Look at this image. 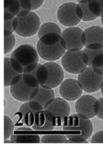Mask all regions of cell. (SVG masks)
I'll return each mask as SVG.
<instances>
[{"mask_svg": "<svg viewBox=\"0 0 103 147\" xmlns=\"http://www.w3.org/2000/svg\"><path fill=\"white\" fill-rule=\"evenodd\" d=\"M77 80L83 91L94 93L101 89L103 84V74L98 69L88 67L78 74Z\"/></svg>", "mask_w": 103, "mask_h": 147, "instance_id": "obj_3", "label": "cell"}, {"mask_svg": "<svg viewBox=\"0 0 103 147\" xmlns=\"http://www.w3.org/2000/svg\"><path fill=\"white\" fill-rule=\"evenodd\" d=\"M76 4L68 2L60 6L57 11V17L62 25L68 28L75 27L81 21L76 13Z\"/></svg>", "mask_w": 103, "mask_h": 147, "instance_id": "obj_9", "label": "cell"}, {"mask_svg": "<svg viewBox=\"0 0 103 147\" xmlns=\"http://www.w3.org/2000/svg\"><path fill=\"white\" fill-rule=\"evenodd\" d=\"M13 1V0H4V9L7 8Z\"/></svg>", "mask_w": 103, "mask_h": 147, "instance_id": "obj_40", "label": "cell"}, {"mask_svg": "<svg viewBox=\"0 0 103 147\" xmlns=\"http://www.w3.org/2000/svg\"><path fill=\"white\" fill-rule=\"evenodd\" d=\"M88 0H84L76 4V11L79 18L83 21L90 22L96 20L98 17L94 16L90 9Z\"/></svg>", "mask_w": 103, "mask_h": 147, "instance_id": "obj_19", "label": "cell"}, {"mask_svg": "<svg viewBox=\"0 0 103 147\" xmlns=\"http://www.w3.org/2000/svg\"><path fill=\"white\" fill-rule=\"evenodd\" d=\"M20 10L16 16L18 17L26 16L32 11V5L30 0H18Z\"/></svg>", "mask_w": 103, "mask_h": 147, "instance_id": "obj_26", "label": "cell"}, {"mask_svg": "<svg viewBox=\"0 0 103 147\" xmlns=\"http://www.w3.org/2000/svg\"><path fill=\"white\" fill-rule=\"evenodd\" d=\"M91 143H103V130L97 132L92 138Z\"/></svg>", "mask_w": 103, "mask_h": 147, "instance_id": "obj_33", "label": "cell"}, {"mask_svg": "<svg viewBox=\"0 0 103 147\" xmlns=\"http://www.w3.org/2000/svg\"><path fill=\"white\" fill-rule=\"evenodd\" d=\"M83 90L78 80L69 78L63 81L59 86V92L63 99L73 101L82 96Z\"/></svg>", "mask_w": 103, "mask_h": 147, "instance_id": "obj_14", "label": "cell"}, {"mask_svg": "<svg viewBox=\"0 0 103 147\" xmlns=\"http://www.w3.org/2000/svg\"><path fill=\"white\" fill-rule=\"evenodd\" d=\"M62 31L59 26L56 23L48 22L41 25L38 32L39 38L45 34L51 33H56L61 34Z\"/></svg>", "mask_w": 103, "mask_h": 147, "instance_id": "obj_21", "label": "cell"}, {"mask_svg": "<svg viewBox=\"0 0 103 147\" xmlns=\"http://www.w3.org/2000/svg\"><path fill=\"white\" fill-rule=\"evenodd\" d=\"M88 5L94 16L103 18V0H88Z\"/></svg>", "mask_w": 103, "mask_h": 147, "instance_id": "obj_23", "label": "cell"}, {"mask_svg": "<svg viewBox=\"0 0 103 147\" xmlns=\"http://www.w3.org/2000/svg\"><path fill=\"white\" fill-rule=\"evenodd\" d=\"M67 139L63 135H47L41 139L42 143H67Z\"/></svg>", "mask_w": 103, "mask_h": 147, "instance_id": "obj_24", "label": "cell"}, {"mask_svg": "<svg viewBox=\"0 0 103 147\" xmlns=\"http://www.w3.org/2000/svg\"><path fill=\"white\" fill-rule=\"evenodd\" d=\"M15 124L13 121L7 115L4 116V140H7L13 134Z\"/></svg>", "mask_w": 103, "mask_h": 147, "instance_id": "obj_28", "label": "cell"}, {"mask_svg": "<svg viewBox=\"0 0 103 147\" xmlns=\"http://www.w3.org/2000/svg\"><path fill=\"white\" fill-rule=\"evenodd\" d=\"M61 63L64 69L73 74H79L88 67L85 61L83 49L67 51L61 57Z\"/></svg>", "mask_w": 103, "mask_h": 147, "instance_id": "obj_4", "label": "cell"}, {"mask_svg": "<svg viewBox=\"0 0 103 147\" xmlns=\"http://www.w3.org/2000/svg\"><path fill=\"white\" fill-rule=\"evenodd\" d=\"M84 31L76 27H68L62 31L61 36L65 41L67 51H78L84 47L82 37Z\"/></svg>", "mask_w": 103, "mask_h": 147, "instance_id": "obj_12", "label": "cell"}, {"mask_svg": "<svg viewBox=\"0 0 103 147\" xmlns=\"http://www.w3.org/2000/svg\"><path fill=\"white\" fill-rule=\"evenodd\" d=\"M22 78L24 82L31 88H36L40 86L36 77L33 75L23 74Z\"/></svg>", "mask_w": 103, "mask_h": 147, "instance_id": "obj_29", "label": "cell"}, {"mask_svg": "<svg viewBox=\"0 0 103 147\" xmlns=\"http://www.w3.org/2000/svg\"><path fill=\"white\" fill-rule=\"evenodd\" d=\"M44 109L52 112L55 116L56 127L62 126L65 120L70 116L71 111L69 103L62 98H55Z\"/></svg>", "mask_w": 103, "mask_h": 147, "instance_id": "obj_13", "label": "cell"}, {"mask_svg": "<svg viewBox=\"0 0 103 147\" xmlns=\"http://www.w3.org/2000/svg\"><path fill=\"white\" fill-rule=\"evenodd\" d=\"M36 49L39 57L48 62L59 59L67 51L64 40L56 33L47 34L39 38Z\"/></svg>", "mask_w": 103, "mask_h": 147, "instance_id": "obj_2", "label": "cell"}, {"mask_svg": "<svg viewBox=\"0 0 103 147\" xmlns=\"http://www.w3.org/2000/svg\"><path fill=\"white\" fill-rule=\"evenodd\" d=\"M18 25V17L15 16L14 18L13 22V29L14 32H15V31Z\"/></svg>", "mask_w": 103, "mask_h": 147, "instance_id": "obj_39", "label": "cell"}, {"mask_svg": "<svg viewBox=\"0 0 103 147\" xmlns=\"http://www.w3.org/2000/svg\"><path fill=\"white\" fill-rule=\"evenodd\" d=\"M55 98V92L53 88L45 85L40 86L38 93L33 100L38 103L44 109Z\"/></svg>", "mask_w": 103, "mask_h": 147, "instance_id": "obj_17", "label": "cell"}, {"mask_svg": "<svg viewBox=\"0 0 103 147\" xmlns=\"http://www.w3.org/2000/svg\"><path fill=\"white\" fill-rule=\"evenodd\" d=\"M101 23L102 27H103V18H102L101 19Z\"/></svg>", "mask_w": 103, "mask_h": 147, "instance_id": "obj_43", "label": "cell"}, {"mask_svg": "<svg viewBox=\"0 0 103 147\" xmlns=\"http://www.w3.org/2000/svg\"><path fill=\"white\" fill-rule=\"evenodd\" d=\"M82 39L85 48L92 50L103 48V27L94 25L86 29Z\"/></svg>", "mask_w": 103, "mask_h": 147, "instance_id": "obj_10", "label": "cell"}, {"mask_svg": "<svg viewBox=\"0 0 103 147\" xmlns=\"http://www.w3.org/2000/svg\"><path fill=\"white\" fill-rule=\"evenodd\" d=\"M57 127L56 118L52 112L43 109L36 113L32 128L37 131H51Z\"/></svg>", "mask_w": 103, "mask_h": 147, "instance_id": "obj_15", "label": "cell"}, {"mask_svg": "<svg viewBox=\"0 0 103 147\" xmlns=\"http://www.w3.org/2000/svg\"><path fill=\"white\" fill-rule=\"evenodd\" d=\"M19 74H20L14 70L11 66L10 58H5L4 85L5 87L10 86L13 79Z\"/></svg>", "mask_w": 103, "mask_h": 147, "instance_id": "obj_20", "label": "cell"}, {"mask_svg": "<svg viewBox=\"0 0 103 147\" xmlns=\"http://www.w3.org/2000/svg\"><path fill=\"white\" fill-rule=\"evenodd\" d=\"M13 19L9 20H4L5 30H9L12 32L13 33L14 32L13 27Z\"/></svg>", "mask_w": 103, "mask_h": 147, "instance_id": "obj_37", "label": "cell"}, {"mask_svg": "<svg viewBox=\"0 0 103 147\" xmlns=\"http://www.w3.org/2000/svg\"><path fill=\"white\" fill-rule=\"evenodd\" d=\"M90 67L98 69L103 74V53L99 54L94 57Z\"/></svg>", "mask_w": 103, "mask_h": 147, "instance_id": "obj_30", "label": "cell"}, {"mask_svg": "<svg viewBox=\"0 0 103 147\" xmlns=\"http://www.w3.org/2000/svg\"><path fill=\"white\" fill-rule=\"evenodd\" d=\"M20 10V7L18 0H13L9 6L4 9V12L10 13L16 16Z\"/></svg>", "mask_w": 103, "mask_h": 147, "instance_id": "obj_31", "label": "cell"}, {"mask_svg": "<svg viewBox=\"0 0 103 147\" xmlns=\"http://www.w3.org/2000/svg\"><path fill=\"white\" fill-rule=\"evenodd\" d=\"M44 64L48 73L47 82L44 85L53 89L58 87L64 81V74L63 68L55 62H48Z\"/></svg>", "mask_w": 103, "mask_h": 147, "instance_id": "obj_16", "label": "cell"}, {"mask_svg": "<svg viewBox=\"0 0 103 147\" xmlns=\"http://www.w3.org/2000/svg\"><path fill=\"white\" fill-rule=\"evenodd\" d=\"M99 108L98 99L90 95H84L77 100L75 108L77 114L91 119L97 116Z\"/></svg>", "mask_w": 103, "mask_h": 147, "instance_id": "obj_7", "label": "cell"}, {"mask_svg": "<svg viewBox=\"0 0 103 147\" xmlns=\"http://www.w3.org/2000/svg\"><path fill=\"white\" fill-rule=\"evenodd\" d=\"M13 33L9 30H4L5 55L10 52L15 47L16 40Z\"/></svg>", "mask_w": 103, "mask_h": 147, "instance_id": "obj_22", "label": "cell"}, {"mask_svg": "<svg viewBox=\"0 0 103 147\" xmlns=\"http://www.w3.org/2000/svg\"><path fill=\"white\" fill-rule=\"evenodd\" d=\"M11 95L19 101L25 102L33 100L38 94L39 87L33 88L26 84L22 78V74L16 76L11 82L10 86Z\"/></svg>", "mask_w": 103, "mask_h": 147, "instance_id": "obj_5", "label": "cell"}, {"mask_svg": "<svg viewBox=\"0 0 103 147\" xmlns=\"http://www.w3.org/2000/svg\"><path fill=\"white\" fill-rule=\"evenodd\" d=\"M99 103V108L97 117L99 119L103 120V97L98 99Z\"/></svg>", "mask_w": 103, "mask_h": 147, "instance_id": "obj_36", "label": "cell"}, {"mask_svg": "<svg viewBox=\"0 0 103 147\" xmlns=\"http://www.w3.org/2000/svg\"><path fill=\"white\" fill-rule=\"evenodd\" d=\"M17 17L18 25L15 32L18 35L29 37L38 33L41 25L40 19L38 14L32 11L26 16Z\"/></svg>", "mask_w": 103, "mask_h": 147, "instance_id": "obj_6", "label": "cell"}, {"mask_svg": "<svg viewBox=\"0 0 103 147\" xmlns=\"http://www.w3.org/2000/svg\"><path fill=\"white\" fill-rule=\"evenodd\" d=\"M43 109L38 103L31 100L22 104L15 116L19 117V120L25 125L32 127L37 112Z\"/></svg>", "mask_w": 103, "mask_h": 147, "instance_id": "obj_11", "label": "cell"}, {"mask_svg": "<svg viewBox=\"0 0 103 147\" xmlns=\"http://www.w3.org/2000/svg\"><path fill=\"white\" fill-rule=\"evenodd\" d=\"M11 65L14 70L20 74L23 73L24 67L16 60L10 57Z\"/></svg>", "mask_w": 103, "mask_h": 147, "instance_id": "obj_32", "label": "cell"}, {"mask_svg": "<svg viewBox=\"0 0 103 147\" xmlns=\"http://www.w3.org/2000/svg\"><path fill=\"white\" fill-rule=\"evenodd\" d=\"M44 0H30L32 5V11L38 9L44 3Z\"/></svg>", "mask_w": 103, "mask_h": 147, "instance_id": "obj_35", "label": "cell"}, {"mask_svg": "<svg viewBox=\"0 0 103 147\" xmlns=\"http://www.w3.org/2000/svg\"><path fill=\"white\" fill-rule=\"evenodd\" d=\"M48 69L45 65L41 64L37 69L36 77L40 86L45 85L48 79Z\"/></svg>", "mask_w": 103, "mask_h": 147, "instance_id": "obj_25", "label": "cell"}, {"mask_svg": "<svg viewBox=\"0 0 103 147\" xmlns=\"http://www.w3.org/2000/svg\"><path fill=\"white\" fill-rule=\"evenodd\" d=\"M4 143H11V140H4Z\"/></svg>", "mask_w": 103, "mask_h": 147, "instance_id": "obj_41", "label": "cell"}, {"mask_svg": "<svg viewBox=\"0 0 103 147\" xmlns=\"http://www.w3.org/2000/svg\"><path fill=\"white\" fill-rule=\"evenodd\" d=\"M100 90H101V93L103 96V84Z\"/></svg>", "mask_w": 103, "mask_h": 147, "instance_id": "obj_42", "label": "cell"}, {"mask_svg": "<svg viewBox=\"0 0 103 147\" xmlns=\"http://www.w3.org/2000/svg\"><path fill=\"white\" fill-rule=\"evenodd\" d=\"M40 65L38 62L32 63L24 68L23 74H30L35 70L38 66Z\"/></svg>", "mask_w": 103, "mask_h": 147, "instance_id": "obj_34", "label": "cell"}, {"mask_svg": "<svg viewBox=\"0 0 103 147\" xmlns=\"http://www.w3.org/2000/svg\"><path fill=\"white\" fill-rule=\"evenodd\" d=\"M83 50L85 61L88 67H90L94 57L99 54L103 53V48L99 50H92L85 47Z\"/></svg>", "mask_w": 103, "mask_h": 147, "instance_id": "obj_27", "label": "cell"}, {"mask_svg": "<svg viewBox=\"0 0 103 147\" xmlns=\"http://www.w3.org/2000/svg\"><path fill=\"white\" fill-rule=\"evenodd\" d=\"M76 1L77 2H81V1H84V0H76Z\"/></svg>", "mask_w": 103, "mask_h": 147, "instance_id": "obj_44", "label": "cell"}, {"mask_svg": "<svg viewBox=\"0 0 103 147\" xmlns=\"http://www.w3.org/2000/svg\"><path fill=\"white\" fill-rule=\"evenodd\" d=\"M4 20H7L13 19L15 17L12 14L8 12H4Z\"/></svg>", "mask_w": 103, "mask_h": 147, "instance_id": "obj_38", "label": "cell"}, {"mask_svg": "<svg viewBox=\"0 0 103 147\" xmlns=\"http://www.w3.org/2000/svg\"><path fill=\"white\" fill-rule=\"evenodd\" d=\"M63 129L68 132L65 135L67 143H88L94 128L90 119L78 114L70 115L65 120Z\"/></svg>", "mask_w": 103, "mask_h": 147, "instance_id": "obj_1", "label": "cell"}, {"mask_svg": "<svg viewBox=\"0 0 103 147\" xmlns=\"http://www.w3.org/2000/svg\"><path fill=\"white\" fill-rule=\"evenodd\" d=\"M10 57L16 60L24 68L32 63L38 62L39 59L36 48L28 44L19 46L13 52Z\"/></svg>", "mask_w": 103, "mask_h": 147, "instance_id": "obj_8", "label": "cell"}, {"mask_svg": "<svg viewBox=\"0 0 103 147\" xmlns=\"http://www.w3.org/2000/svg\"><path fill=\"white\" fill-rule=\"evenodd\" d=\"M15 130L10 137L12 143H41V138L39 135L34 134H27Z\"/></svg>", "mask_w": 103, "mask_h": 147, "instance_id": "obj_18", "label": "cell"}]
</instances>
